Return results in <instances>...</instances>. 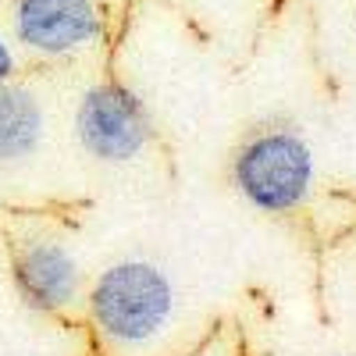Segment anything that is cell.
<instances>
[{
	"label": "cell",
	"instance_id": "obj_7",
	"mask_svg": "<svg viewBox=\"0 0 356 356\" xmlns=\"http://www.w3.org/2000/svg\"><path fill=\"white\" fill-rule=\"evenodd\" d=\"M11 75H15V50L4 36H0V86L11 82Z\"/></svg>",
	"mask_w": 356,
	"mask_h": 356
},
{
	"label": "cell",
	"instance_id": "obj_6",
	"mask_svg": "<svg viewBox=\"0 0 356 356\" xmlns=\"http://www.w3.org/2000/svg\"><path fill=\"white\" fill-rule=\"evenodd\" d=\"M47 132V114L36 93L25 86H0V164H22L29 161Z\"/></svg>",
	"mask_w": 356,
	"mask_h": 356
},
{
	"label": "cell",
	"instance_id": "obj_8",
	"mask_svg": "<svg viewBox=\"0 0 356 356\" xmlns=\"http://www.w3.org/2000/svg\"><path fill=\"white\" fill-rule=\"evenodd\" d=\"M346 356H356V353H346Z\"/></svg>",
	"mask_w": 356,
	"mask_h": 356
},
{
	"label": "cell",
	"instance_id": "obj_3",
	"mask_svg": "<svg viewBox=\"0 0 356 356\" xmlns=\"http://www.w3.org/2000/svg\"><path fill=\"white\" fill-rule=\"evenodd\" d=\"M75 139L100 164H132L154 143V118L136 89L100 82L79 97Z\"/></svg>",
	"mask_w": 356,
	"mask_h": 356
},
{
	"label": "cell",
	"instance_id": "obj_4",
	"mask_svg": "<svg viewBox=\"0 0 356 356\" xmlns=\"http://www.w3.org/2000/svg\"><path fill=\"white\" fill-rule=\"evenodd\" d=\"M15 40L40 57H79L104 43V11L97 0H18Z\"/></svg>",
	"mask_w": 356,
	"mask_h": 356
},
{
	"label": "cell",
	"instance_id": "obj_2",
	"mask_svg": "<svg viewBox=\"0 0 356 356\" xmlns=\"http://www.w3.org/2000/svg\"><path fill=\"white\" fill-rule=\"evenodd\" d=\"M232 182L250 207L264 214L296 211L314 186V150L296 129L250 136L232 161Z\"/></svg>",
	"mask_w": 356,
	"mask_h": 356
},
{
	"label": "cell",
	"instance_id": "obj_1",
	"mask_svg": "<svg viewBox=\"0 0 356 356\" xmlns=\"http://www.w3.org/2000/svg\"><path fill=\"white\" fill-rule=\"evenodd\" d=\"M89 314L111 346L139 349L164 335L175 314V289L150 260H118L89 289Z\"/></svg>",
	"mask_w": 356,
	"mask_h": 356
},
{
	"label": "cell",
	"instance_id": "obj_5",
	"mask_svg": "<svg viewBox=\"0 0 356 356\" xmlns=\"http://www.w3.org/2000/svg\"><path fill=\"white\" fill-rule=\"evenodd\" d=\"M15 285L25 307L65 314L82 296V264L61 239L33 235L15 246Z\"/></svg>",
	"mask_w": 356,
	"mask_h": 356
}]
</instances>
